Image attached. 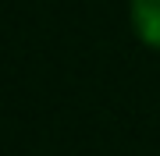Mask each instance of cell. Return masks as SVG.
I'll return each instance as SVG.
<instances>
[{"mask_svg": "<svg viewBox=\"0 0 160 156\" xmlns=\"http://www.w3.org/2000/svg\"><path fill=\"white\" fill-rule=\"evenodd\" d=\"M132 29L146 46L160 50V0H132Z\"/></svg>", "mask_w": 160, "mask_h": 156, "instance_id": "1", "label": "cell"}]
</instances>
